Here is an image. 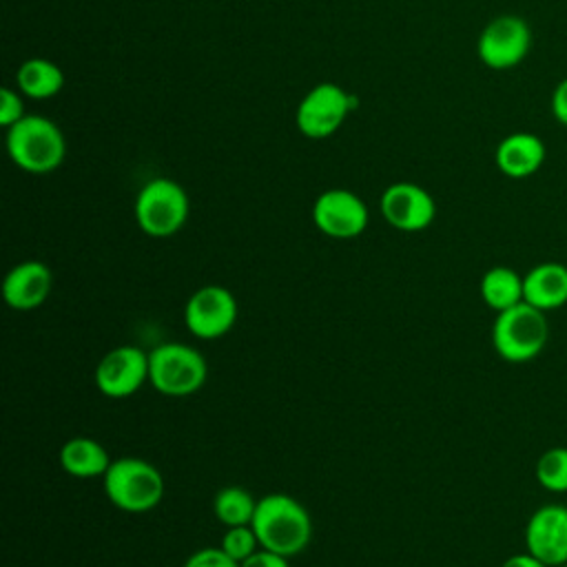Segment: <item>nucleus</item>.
Returning a JSON list of instances; mask_svg holds the SVG:
<instances>
[{
	"label": "nucleus",
	"instance_id": "obj_1",
	"mask_svg": "<svg viewBox=\"0 0 567 567\" xmlns=\"http://www.w3.org/2000/svg\"><path fill=\"white\" fill-rule=\"evenodd\" d=\"M250 525L264 549L286 558L303 551L312 538L308 509L288 494H266L259 498Z\"/></svg>",
	"mask_w": 567,
	"mask_h": 567
},
{
	"label": "nucleus",
	"instance_id": "obj_2",
	"mask_svg": "<svg viewBox=\"0 0 567 567\" xmlns=\"http://www.w3.org/2000/svg\"><path fill=\"white\" fill-rule=\"evenodd\" d=\"M7 151L16 166L42 175L62 164L66 142L53 120L44 115H24L9 126Z\"/></svg>",
	"mask_w": 567,
	"mask_h": 567
},
{
	"label": "nucleus",
	"instance_id": "obj_3",
	"mask_svg": "<svg viewBox=\"0 0 567 567\" xmlns=\"http://www.w3.org/2000/svg\"><path fill=\"white\" fill-rule=\"evenodd\" d=\"M104 481L106 498L122 512L144 514L159 505L164 496V476L162 472L135 456H124L111 461Z\"/></svg>",
	"mask_w": 567,
	"mask_h": 567
},
{
	"label": "nucleus",
	"instance_id": "obj_4",
	"mask_svg": "<svg viewBox=\"0 0 567 567\" xmlns=\"http://www.w3.org/2000/svg\"><path fill=\"white\" fill-rule=\"evenodd\" d=\"M549 339L547 315L527 301L496 312L492 326V346L509 363L532 361L543 352Z\"/></svg>",
	"mask_w": 567,
	"mask_h": 567
},
{
	"label": "nucleus",
	"instance_id": "obj_5",
	"mask_svg": "<svg viewBox=\"0 0 567 567\" xmlns=\"http://www.w3.org/2000/svg\"><path fill=\"white\" fill-rule=\"evenodd\" d=\"M208 377L206 359L186 343L166 341L148 352V383L164 396H188Z\"/></svg>",
	"mask_w": 567,
	"mask_h": 567
},
{
	"label": "nucleus",
	"instance_id": "obj_6",
	"mask_svg": "<svg viewBox=\"0 0 567 567\" xmlns=\"http://www.w3.org/2000/svg\"><path fill=\"white\" fill-rule=\"evenodd\" d=\"M188 195L168 177L146 182L135 197V221L151 237H171L188 219Z\"/></svg>",
	"mask_w": 567,
	"mask_h": 567
},
{
	"label": "nucleus",
	"instance_id": "obj_7",
	"mask_svg": "<svg viewBox=\"0 0 567 567\" xmlns=\"http://www.w3.org/2000/svg\"><path fill=\"white\" fill-rule=\"evenodd\" d=\"M357 109V97L334 82L312 86L297 106V128L312 140L332 135L348 113Z\"/></svg>",
	"mask_w": 567,
	"mask_h": 567
},
{
	"label": "nucleus",
	"instance_id": "obj_8",
	"mask_svg": "<svg viewBox=\"0 0 567 567\" xmlns=\"http://www.w3.org/2000/svg\"><path fill=\"white\" fill-rule=\"evenodd\" d=\"M532 47L529 24L514 13L498 16L485 24L478 35V58L485 66L503 71L516 66Z\"/></svg>",
	"mask_w": 567,
	"mask_h": 567
},
{
	"label": "nucleus",
	"instance_id": "obj_9",
	"mask_svg": "<svg viewBox=\"0 0 567 567\" xmlns=\"http://www.w3.org/2000/svg\"><path fill=\"white\" fill-rule=\"evenodd\" d=\"M237 321L235 295L217 284L197 288L184 306V323L197 339H219Z\"/></svg>",
	"mask_w": 567,
	"mask_h": 567
},
{
	"label": "nucleus",
	"instance_id": "obj_10",
	"mask_svg": "<svg viewBox=\"0 0 567 567\" xmlns=\"http://www.w3.org/2000/svg\"><path fill=\"white\" fill-rule=\"evenodd\" d=\"M312 221L332 239H354L368 226V206L348 188H330L315 199Z\"/></svg>",
	"mask_w": 567,
	"mask_h": 567
},
{
	"label": "nucleus",
	"instance_id": "obj_11",
	"mask_svg": "<svg viewBox=\"0 0 567 567\" xmlns=\"http://www.w3.org/2000/svg\"><path fill=\"white\" fill-rule=\"evenodd\" d=\"M148 381V352L137 346H115L95 365V385L104 396L126 399Z\"/></svg>",
	"mask_w": 567,
	"mask_h": 567
},
{
	"label": "nucleus",
	"instance_id": "obj_12",
	"mask_svg": "<svg viewBox=\"0 0 567 567\" xmlns=\"http://www.w3.org/2000/svg\"><path fill=\"white\" fill-rule=\"evenodd\" d=\"M383 219L396 230L416 233L427 228L434 221L436 204L432 195L412 182L390 184L379 202Z\"/></svg>",
	"mask_w": 567,
	"mask_h": 567
},
{
	"label": "nucleus",
	"instance_id": "obj_13",
	"mask_svg": "<svg viewBox=\"0 0 567 567\" xmlns=\"http://www.w3.org/2000/svg\"><path fill=\"white\" fill-rule=\"evenodd\" d=\"M525 549L549 567L567 563V507L540 505L525 525Z\"/></svg>",
	"mask_w": 567,
	"mask_h": 567
},
{
	"label": "nucleus",
	"instance_id": "obj_14",
	"mask_svg": "<svg viewBox=\"0 0 567 567\" xmlns=\"http://www.w3.org/2000/svg\"><path fill=\"white\" fill-rule=\"evenodd\" d=\"M53 290V272L47 264L29 259L13 266L2 281V297L13 310H35Z\"/></svg>",
	"mask_w": 567,
	"mask_h": 567
},
{
	"label": "nucleus",
	"instance_id": "obj_15",
	"mask_svg": "<svg viewBox=\"0 0 567 567\" xmlns=\"http://www.w3.org/2000/svg\"><path fill=\"white\" fill-rule=\"evenodd\" d=\"M494 162L503 175L512 179H525L543 166L545 144L534 133H527V131L512 133L498 142Z\"/></svg>",
	"mask_w": 567,
	"mask_h": 567
},
{
	"label": "nucleus",
	"instance_id": "obj_16",
	"mask_svg": "<svg viewBox=\"0 0 567 567\" xmlns=\"http://www.w3.org/2000/svg\"><path fill=\"white\" fill-rule=\"evenodd\" d=\"M523 301L549 312L567 303V266L543 261L523 275Z\"/></svg>",
	"mask_w": 567,
	"mask_h": 567
},
{
	"label": "nucleus",
	"instance_id": "obj_17",
	"mask_svg": "<svg viewBox=\"0 0 567 567\" xmlns=\"http://www.w3.org/2000/svg\"><path fill=\"white\" fill-rule=\"evenodd\" d=\"M60 465L75 478H95L106 474L111 456L102 443L89 436H73L60 450Z\"/></svg>",
	"mask_w": 567,
	"mask_h": 567
},
{
	"label": "nucleus",
	"instance_id": "obj_18",
	"mask_svg": "<svg viewBox=\"0 0 567 567\" xmlns=\"http://www.w3.org/2000/svg\"><path fill=\"white\" fill-rule=\"evenodd\" d=\"M16 82L20 93L33 100H47L62 91L64 73L55 62L47 58H29L20 64Z\"/></svg>",
	"mask_w": 567,
	"mask_h": 567
},
{
	"label": "nucleus",
	"instance_id": "obj_19",
	"mask_svg": "<svg viewBox=\"0 0 567 567\" xmlns=\"http://www.w3.org/2000/svg\"><path fill=\"white\" fill-rule=\"evenodd\" d=\"M478 290L485 306L501 312L523 301V277L509 266H494L481 277Z\"/></svg>",
	"mask_w": 567,
	"mask_h": 567
},
{
	"label": "nucleus",
	"instance_id": "obj_20",
	"mask_svg": "<svg viewBox=\"0 0 567 567\" xmlns=\"http://www.w3.org/2000/svg\"><path fill=\"white\" fill-rule=\"evenodd\" d=\"M255 507H257V501L252 498V494L239 485L221 487L213 498V512L217 520L226 527L250 525L255 516Z\"/></svg>",
	"mask_w": 567,
	"mask_h": 567
},
{
	"label": "nucleus",
	"instance_id": "obj_21",
	"mask_svg": "<svg viewBox=\"0 0 567 567\" xmlns=\"http://www.w3.org/2000/svg\"><path fill=\"white\" fill-rule=\"evenodd\" d=\"M536 481L554 494L567 492V447L556 445L545 450L536 461Z\"/></svg>",
	"mask_w": 567,
	"mask_h": 567
},
{
	"label": "nucleus",
	"instance_id": "obj_22",
	"mask_svg": "<svg viewBox=\"0 0 567 567\" xmlns=\"http://www.w3.org/2000/svg\"><path fill=\"white\" fill-rule=\"evenodd\" d=\"M230 558H235L239 565L252 556L261 545L257 540V534L252 525H237V527H226L219 545Z\"/></svg>",
	"mask_w": 567,
	"mask_h": 567
},
{
	"label": "nucleus",
	"instance_id": "obj_23",
	"mask_svg": "<svg viewBox=\"0 0 567 567\" xmlns=\"http://www.w3.org/2000/svg\"><path fill=\"white\" fill-rule=\"evenodd\" d=\"M184 567H241L235 558H230L221 547H202L193 551Z\"/></svg>",
	"mask_w": 567,
	"mask_h": 567
},
{
	"label": "nucleus",
	"instance_id": "obj_24",
	"mask_svg": "<svg viewBox=\"0 0 567 567\" xmlns=\"http://www.w3.org/2000/svg\"><path fill=\"white\" fill-rule=\"evenodd\" d=\"M22 117H24V106H22L20 93L13 91L11 86H2L0 89V124L9 128Z\"/></svg>",
	"mask_w": 567,
	"mask_h": 567
},
{
	"label": "nucleus",
	"instance_id": "obj_25",
	"mask_svg": "<svg viewBox=\"0 0 567 567\" xmlns=\"http://www.w3.org/2000/svg\"><path fill=\"white\" fill-rule=\"evenodd\" d=\"M241 567H290V563H288L286 556L259 547L252 556H248V558L241 563Z\"/></svg>",
	"mask_w": 567,
	"mask_h": 567
},
{
	"label": "nucleus",
	"instance_id": "obj_26",
	"mask_svg": "<svg viewBox=\"0 0 567 567\" xmlns=\"http://www.w3.org/2000/svg\"><path fill=\"white\" fill-rule=\"evenodd\" d=\"M551 113L563 126H567V78L560 80L551 93Z\"/></svg>",
	"mask_w": 567,
	"mask_h": 567
},
{
	"label": "nucleus",
	"instance_id": "obj_27",
	"mask_svg": "<svg viewBox=\"0 0 567 567\" xmlns=\"http://www.w3.org/2000/svg\"><path fill=\"white\" fill-rule=\"evenodd\" d=\"M501 567H549V565H545L540 558H536L525 549L520 554H512L509 558H505Z\"/></svg>",
	"mask_w": 567,
	"mask_h": 567
},
{
	"label": "nucleus",
	"instance_id": "obj_28",
	"mask_svg": "<svg viewBox=\"0 0 567 567\" xmlns=\"http://www.w3.org/2000/svg\"><path fill=\"white\" fill-rule=\"evenodd\" d=\"M558 567H567V563H563V565H558Z\"/></svg>",
	"mask_w": 567,
	"mask_h": 567
}]
</instances>
